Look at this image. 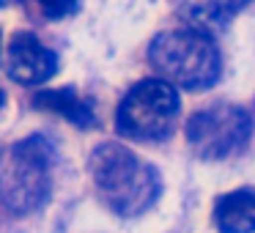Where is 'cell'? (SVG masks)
<instances>
[{
  "label": "cell",
  "instance_id": "obj_1",
  "mask_svg": "<svg viewBox=\"0 0 255 233\" xmlns=\"http://www.w3.org/2000/svg\"><path fill=\"white\" fill-rule=\"evenodd\" d=\"M88 170L99 198L118 217H140L159 200L162 178L156 167L121 143H99L91 151Z\"/></svg>",
  "mask_w": 255,
  "mask_h": 233
},
{
  "label": "cell",
  "instance_id": "obj_2",
  "mask_svg": "<svg viewBox=\"0 0 255 233\" xmlns=\"http://www.w3.org/2000/svg\"><path fill=\"white\" fill-rule=\"evenodd\" d=\"M55 148L47 137H25L0 151V203L14 214H33L50 200Z\"/></svg>",
  "mask_w": 255,
  "mask_h": 233
},
{
  "label": "cell",
  "instance_id": "obj_3",
  "mask_svg": "<svg viewBox=\"0 0 255 233\" xmlns=\"http://www.w3.org/2000/svg\"><path fill=\"white\" fill-rule=\"evenodd\" d=\"M148 61L162 80L187 91H206L220 80V50L206 30L184 28L167 30L148 47Z\"/></svg>",
  "mask_w": 255,
  "mask_h": 233
},
{
  "label": "cell",
  "instance_id": "obj_4",
  "mask_svg": "<svg viewBox=\"0 0 255 233\" xmlns=\"http://www.w3.org/2000/svg\"><path fill=\"white\" fill-rule=\"evenodd\" d=\"M178 113H181V102L167 80H140L118 105L116 129L129 140L154 143L173 134Z\"/></svg>",
  "mask_w": 255,
  "mask_h": 233
},
{
  "label": "cell",
  "instance_id": "obj_5",
  "mask_svg": "<svg viewBox=\"0 0 255 233\" xmlns=\"http://www.w3.org/2000/svg\"><path fill=\"white\" fill-rule=\"evenodd\" d=\"M250 113L239 105H211L187 121V143L200 159H225L247 145Z\"/></svg>",
  "mask_w": 255,
  "mask_h": 233
},
{
  "label": "cell",
  "instance_id": "obj_6",
  "mask_svg": "<svg viewBox=\"0 0 255 233\" xmlns=\"http://www.w3.org/2000/svg\"><path fill=\"white\" fill-rule=\"evenodd\" d=\"M3 72L19 85H44L58 72V55L33 33H14L3 50Z\"/></svg>",
  "mask_w": 255,
  "mask_h": 233
},
{
  "label": "cell",
  "instance_id": "obj_7",
  "mask_svg": "<svg viewBox=\"0 0 255 233\" xmlns=\"http://www.w3.org/2000/svg\"><path fill=\"white\" fill-rule=\"evenodd\" d=\"M214 225L220 233H255V189H233L217 198Z\"/></svg>",
  "mask_w": 255,
  "mask_h": 233
},
{
  "label": "cell",
  "instance_id": "obj_8",
  "mask_svg": "<svg viewBox=\"0 0 255 233\" xmlns=\"http://www.w3.org/2000/svg\"><path fill=\"white\" fill-rule=\"evenodd\" d=\"M33 107L47 110V113H55V116L72 121L74 126H80V129H91L96 123V116H94L91 102H85L72 85H66V88L39 91V94L33 96Z\"/></svg>",
  "mask_w": 255,
  "mask_h": 233
},
{
  "label": "cell",
  "instance_id": "obj_9",
  "mask_svg": "<svg viewBox=\"0 0 255 233\" xmlns=\"http://www.w3.org/2000/svg\"><path fill=\"white\" fill-rule=\"evenodd\" d=\"M47 19H66L80 8V0H36Z\"/></svg>",
  "mask_w": 255,
  "mask_h": 233
},
{
  "label": "cell",
  "instance_id": "obj_10",
  "mask_svg": "<svg viewBox=\"0 0 255 233\" xmlns=\"http://www.w3.org/2000/svg\"><path fill=\"white\" fill-rule=\"evenodd\" d=\"M3 105H6V94H3V88H0V110H3Z\"/></svg>",
  "mask_w": 255,
  "mask_h": 233
},
{
  "label": "cell",
  "instance_id": "obj_11",
  "mask_svg": "<svg viewBox=\"0 0 255 233\" xmlns=\"http://www.w3.org/2000/svg\"><path fill=\"white\" fill-rule=\"evenodd\" d=\"M8 3H14V0H0V6H8Z\"/></svg>",
  "mask_w": 255,
  "mask_h": 233
}]
</instances>
